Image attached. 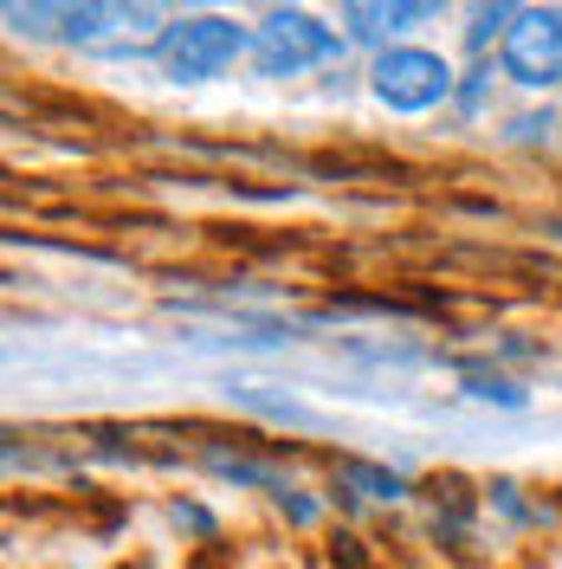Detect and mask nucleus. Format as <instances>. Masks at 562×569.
<instances>
[{
	"label": "nucleus",
	"mask_w": 562,
	"mask_h": 569,
	"mask_svg": "<svg viewBox=\"0 0 562 569\" xmlns=\"http://www.w3.org/2000/svg\"><path fill=\"white\" fill-rule=\"evenodd\" d=\"M337 52H343L337 27L311 20L304 7H272L259 20V33H252V66H259V78H298V71H311V66H330Z\"/></svg>",
	"instance_id": "1"
},
{
	"label": "nucleus",
	"mask_w": 562,
	"mask_h": 569,
	"mask_svg": "<svg viewBox=\"0 0 562 569\" xmlns=\"http://www.w3.org/2000/svg\"><path fill=\"white\" fill-rule=\"evenodd\" d=\"M240 52H252V33H240V27L220 20V13L175 20V27L162 33V46H155V59H162V71H169L175 84H208V78H220Z\"/></svg>",
	"instance_id": "2"
},
{
	"label": "nucleus",
	"mask_w": 562,
	"mask_h": 569,
	"mask_svg": "<svg viewBox=\"0 0 562 569\" xmlns=\"http://www.w3.org/2000/svg\"><path fill=\"white\" fill-rule=\"evenodd\" d=\"M369 91L401 117H421V110L453 98V66L440 52H426V46H388L375 71H369Z\"/></svg>",
	"instance_id": "3"
},
{
	"label": "nucleus",
	"mask_w": 562,
	"mask_h": 569,
	"mask_svg": "<svg viewBox=\"0 0 562 569\" xmlns=\"http://www.w3.org/2000/svg\"><path fill=\"white\" fill-rule=\"evenodd\" d=\"M504 78L524 84V91H543V84H562V7H518V27L504 33Z\"/></svg>",
	"instance_id": "4"
},
{
	"label": "nucleus",
	"mask_w": 562,
	"mask_h": 569,
	"mask_svg": "<svg viewBox=\"0 0 562 569\" xmlns=\"http://www.w3.org/2000/svg\"><path fill=\"white\" fill-rule=\"evenodd\" d=\"M433 13H440V7H426V0H388V7H375V0H350V7H343V27H350V39H362V46H382V39L433 20Z\"/></svg>",
	"instance_id": "5"
},
{
	"label": "nucleus",
	"mask_w": 562,
	"mask_h": 569,
	"mask_svg": "<svg viewBox=\"0 0 562 569\" xmlns=\"http://www.w3.org/2000/svg\"><path fill=\"white\" fill-rule=\"evenodd\" d=\"M343 479H350L362 498H401V492H408V479H401V472L369 466V460H343Z\"/></svg>",
	"instance_id": "6"
},
{
	"label": "nucleus",
	"mask_w": 562,
	"mask_h": 569,
	"mask_svg": "<svg viewBox=\"0 0 562 569\" xmlns=\"http://www.w3.org/2000/svg\"><path fill=\"white\" fill-rule=\"evenodd\" d=\"M511 27H518V7H479V13H472V27H465V46H472V52H485V46L504 39Z\"/></svg>",
	"instance_id": "7"
},
{
	"label": "nucleus",
	"mask_w": 562,
	"mask_h": 569,
	"mask_svg": "<svg viewBox=\"0 0 562 569\" xmlns=\"http://www.w3.org/2000/svg\"><path fill=\"white\" fill-rule=\"evenodd\" d=\"M247 408H259V415H272V421H291V427H323L311 415V408H298V401H279V395H259V389H233Z\"/></svg>",
	"instance_id": "8"
},
{
	"label": "nucleus",
	"mask_w": 562,
	"mask_h": 569,
	"mask_svg": "<svg viewBox=\"0 0 562 569\" xmlns=\"http://www.w3.org/2000/svg\"><path fill=\"white\" fill-rule=\"evenodd\" d=\"M465 395L472 401H498V408H524L530 395L518 382H504V376H465Z\"/></svg>",
	"instance_id": "9"
},
{
	"label": "nucleus",
	"mask_w": 562,
	"mask_h": 569,
	"mask_svg": "<svg viewBox=\"0 0 562 569\" xmlns=\"http://www.w3.org/2000/svg\"><path fill=\"white\" fill-rule=\"evenodd\" d=\"M485 91H492V71H472V84L459 91V104H465L472 117H479V110H485Z\"/></svg>",
	"instance_id": "10"
},
{
	"label": "nucleus",
	"mask_w": 562,
	"mask_h": 569,
	"mask_svg": "<svg viewBox=\"0 0 562 569\" xmlns=\"http://www.w3.org/2000/svg\"><path fill=\"white\" fill-rule=\"evenodd\" d=\"M550 130H556V117L543 110V117H518V130H511V137H518V142H530V137H550Z\"/></svg>",
	"instance_id": "11"
}]
</instances>
